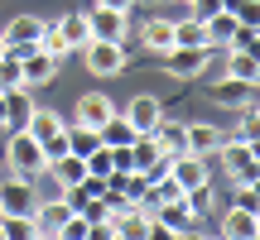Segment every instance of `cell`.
Returning a JSON list of instances; mask_svg holds the SVG:
<instances>
[{"mask_svg": "<svg viewBox=\"0 0 260 240\" xmlns=\"http://www.w3.org/2000/svg\"><path fill=\"white\" fill-rule=\"evenodd\" d=\"M222 235L226 240H255L260 235V212H241V207H232V212L222 216Z\"/></svg>", "mask_w": 260, "mask_h": 240, "instance_id": "obj_14", "label": "cell"}, {"mask_svg": "<svg viewBox=\"0 0 260 240\" xmlns=\"http://www.w3.org/2000/svg\"><path fill=\"white\" fill-rule=\"evenodd\" d=\"M159 115H164V111H159V101H154V96H149V92H140L135 101L125 106V120H130V125L140 130V135H149V130L159 125Z\"/></svg>", "mask_w": 260, "mask_h": 240, "instance_id": "obj_15", "label": "cell"}, {"mask_svg": "<svg viewBox=\"0 0 260 240\" xmlns=\"http://www.w3.org/2000/svg\"><path fill=\"white\" fill-rule=\"evenodd\" d=\"M174 44H207V24H203L198 15L174 19Z\"/></svg>", "mask_w": 260, "mask_h": 240, "instance_id": "obj_26", "label": "cell"}, {"mask_svg": "<svg viewBox=\"0 0 260 240\" xmlns=\"http://www.w3.org/2000/svg\"><path fill=\"white\" fill-rule=\"evenodd\" d=\"M58 235H68V240H77V235H92V221H87L82 212H68V216H63V226H58Z\"/></svg>", "mask_w": 260, "mask_h": 240, "instance_id": "obj_30", "label": "cell"}, {"mask_svg": "<svg viewBox=\"0 0 260 240\" xmlns=\"http://www.w3.org/2000/svg\"><path fill=\"white\" fill-rule=\"evenodd\" d=\"M24 130L39 139V144H48V139H58V135L68 130V120L58 115V111H48V106H34V111H29V125H24Z\"/></svg>", "mask_w": 260, "mask_h": 240, "instance_id": "obj_13", "label": "cell"}, {"mask_svg": "<svg viewBox=\"0 0 260 240\" xmlns=\"http://www.w3.org/2000/svg\"><path fill=\"white\" fill-rule=\"evenodd\" d=\"M58 34H63V44L77 53V48L92 38V29H87V15H63V19H58Z\"/></svg>", "mask_w": 260, "mask_h": 240, "instance_id": "obj_22", "label": "cell"}, {"mask_svg": "<svg viewBox=\"0 0 260 240\" xmlns=\"http://www.w3.org/2000/svg\"><path fill=\"white\" fill-rule=\"evenodd\" d=\"M87 29H92V38H116V44H125V34H130V10L92 5V15H87Z\"/></svg>", "mask_w": 260, "mask_h": 240, "instance_id": "obj_6", "label": "cell"}, {"mask_svg": "<svg viewBox=\"0 0 260 240\" xmlns=\"http://www.w3.org/2000/svg\"><path fill=\"white\" fill-rule=\"evenodd\" d=\"M0 53H5V38H0Z\"/></svg>", "mask_w": 260, "mask_h": 240, "instance_id": "obj_35", "label": "cell"}, {"mask_svg": "<svg viewBox=\"0 0 260 240\" xmlns=\"http://www.w3.org/2000/svg\"><path fill=\"white\" fill-rule=\"evenodd\" d=\"M222 135L226 130H217V125H207V120H193L188 125V154H217V144H222Z\"/></svg>", "mask_w": 260, "mask_h": 240, "instance_id": "obj_17", "label": "cell"}, {"mask_svg": "<svg viewBox=\"0 0 260 240\" xmlns=\"http://www.w3.org/2000/svg\"><path fill=\"white\" fill-rule=\"evenodd\" d=\"M260 135V115L255 106H241V130H236V139H255Z\"/></svg>", "mask_w": 260, "mask_h": 240, "instance_id": "obj_31", "label": "cell"}, {"mask_svg": "<svg viewBox=\"0 0 260 240\" xmlns=\"http://www.w3.org/2000/svg\"><path fill=\"white\" fill-rule=\"evenodd\" d=\"M19 63H24V87H44V82H53V77H58V58H48L39 44L29 48Z\"/></svg>", "mask_w": 260, "mask_h": 240, "instance_id": "obj_12", "label": "cell"}, {"mask_svg": "<svg viewBox=\"0 0 260 240\" xmlns=\"http://www.w3.org/2000/svg\"><path fill=\"white\" fill-rule=\"evenodd\" d=\"M0 240H5V221H0Z\"/></svg>", "mask_w": 260, "mask_h": 240, "instance_id": "obj_34", "label": "cell"}, {"mask_svg": "<svg viewBox=\"0 0 260 240\" xmlns=\"http://www.w3.org/2000/svg\"><path fill=\"white\" fill-rule=\"evenodd\" d=\"M217 154H222V168H226V178H232V183H255V178H260V154H255V139L222 135Z\"/></svg>", "mask_w": 260, "mask_h": 240, "instance_id": "obj_2", "label": "cell"}, {"mask_svg": "<svg viewBox=\"0 0 260 240\" xmlns=\"http://www.w3.org/2000/svg\"><path fill=\"white\" fill-rule=\"evenodd\" d=\"M44 173H53V183L63 187V192H68V187H82V183H87V164H82L77 154H58V158H48Z\"/></svg>", "mask_w": 260, "mask_h": 240, "instance_id": "obj_11", "label": "cell"}, {"mask_svg": "<svg viewBox=\"0 0 260 240\" xmlns=\"http://www.w3.org/2000/svg\"><path fill=\"white\" fill-rule=\"evenodd\" d=\"M226 72L241 77V82H260V58H255V53H241V48H232V58H226Z\"/></svg>", "mask_w": 260, "mask_h": 240, "instance_id": "obj_24", "label": "cell"}, {"mask_svg": "<svg viewBox=\"0 0 260 240\" xmlns=\"http://www.w3.org/2000/svg\"><path fill=\"white\" fill-rule=\"evenodd\" d=\"M77 53H82V63H87L92 77H116L125 67V44H116V38H87Z\"/></svg>", "mask_w": 260, "mask_h": 240, "instance_id": "obj_4", "label": "cell"}, {"mask_svg": "<svg viewBox=\"0 0 260 240\" xmlns=\"http://www.w3.org/2000/svg\"><path fill=\"white\" fill-rule=\"evenodd\" d=\"M226 48H241V53H255L260 48V29L251 24V19H241V24H236V34H232V44Z\"/></svg>", "mask_w": 260, "mask_h": 240, "instance_id": "obj_29", "label": "cell"}, {"mask_svg": "<svg viewBox=\"0 0 260 240\" xmlns=\"http://www.w3.org/2000/svg\"><path fill=\"white\" fill-rule=\"evenodd\" d=\"M15 87H24V63H19V53H0V92H15Z\"/></svg>", "mask_w": 260, "mask_h": 240, "instance_id": "obj_25", "label": "cell"}, {"mask_svg": "<svg viewBox=\"0 0 260 240\" xmlns=\"http://www.w3.org/2000/svg\"><path fill=\"white\" fill-rule=\"evenodd\" d=\"M5 158H10V168H15V173H24V178H34V173H44V168H48L44 144H39L29 130H10V139H5Z\"/></svg>", "mask_w": 260, "mask_h": 240, "instance_id": "obj_3", "label": "cell"}, {"mask_svg": "<svg viewBox=\"0 0 260 240\" xmlns=\"http://www.w3.org/2000/svg\"><path fill=\"white\" fill-rule=\"evenodd\" d=\"M207 96H212L217 106H226V111H241V106H251V101H255V82H241V77H232V72H226V77H222V82H217Z\"/></svg>", "mask_w": 260, "mask_h": 240, "instance_id": "obj_7", "label": "cell"}, {"mask_svg": "<svg viewBox=\"0 0 260 240\" xmlns=\"http://www.w3.org/2000/svg\"><path fill=\"white\" fill-rule=\"evenodd\" d=\"M203 24H207V48H226V44H232V34H236V24H241V19H236L232 10H217V15H207Z\"/></svg>", "mask_w": 260, "mask_h": 240, "instance_id": "obj_20", "label": "cell"}, {"mask_svg": "<svg viewBox=\"0 0 260 240\" xmlns=\"http://www.w3.org/2000/svg\"><path fill=\"white\" fill-rule=\"evenodd\" d=\"M149 135L159 139L164 154H183V149H188V120H164V115H159V125L149 130Z\"/></svg>", "mask_w": 260, "mask_h": 240, "instance_id": "obj_16", "label": "cell"}, {"mask_svg": "<svg viewBox=\"0 0 260 240\" xmlns=\"http://www.w3.org/2000/svg\"><path fill=\"white\" fill-rule=\"evenodd\" d=\"M140 38H145L149 53H164V48L174 44V19H169V15H149L145 29H140Z\"/></svg>", "mask_w": 260, "mask_h": 240, "instance_id": "obj_18", "label": "cell"}, {"mask_svg": "<svg viewBox=\"0 0 260 240\" xmlns=\"http://www.w3.org/2000/svg\"><path fill=\"white\" fill-rule=\"evenodd\" d=\"M39 48H44L48 58H58V63H63V58L73 53V48L63 44V34H58V24H44V34H39Z\"/></svg>", "mask_w": 260, "mask_h": 240, "instance_id": "obj_27", "label": "cell"}, {"mask_svg": "<svg viewBox=\"0 0 260 240\" xmlns=\"http://www.w3.org/2000/svg\"><path fill=\"white\" fill-rule=\"evenodd\" d=\"M96 5H116V10H130L135 0H96Z\"/></svg>", "mask_w": 260, "mask_h": 240, "instance_id": "obj_32", "label": "cell"}, {"mask_svg": "<svg viewBox=\"0 0 260 240\" xmlns=\"http://www.w3.org/2000/svg\"><path fill=\"white\" fill-rule=\"evenodd\" d=\"M5 221V240L15 235V240H39V226H34V216H0Z\"/></svg>", "mask_w": 260, "mask_h": 240, "instance_id": "obj_28", "label": "cell"}, {"mask_svg": "<svg viewBox=\"0 0 260 240\" xmlns=\"http://www.w3.org/2000/svg\"><path fill=\"white\" fill-rule=\"evenodd\" d=\"M116 115V106H111V96H102V92H87V96H77V111H73V125H92V130H102L106 120Z\"/></svg>", "mask_w": 260, "mask_h": 240, "instance_id": "obj_9", "label": "cell"}, {"mask_svg": "<svg viewBox=\"0 0 260 240\" xmlns=\"http://www.w3.org/2000/svg\"><path fill=\"white\" fill-rule=\"evenodd\" d=\"M212 53H217V48H207V44H169L164 53H159V63H164L169 77H178V82H193V77L207 72Z\"/></svg>", "mask_w": 260, "mask_h": 240, "instance_id": "obj_1", "label": "cell"}, {"mask_svg": "<svg viewBox=\"0 0 260 240\" xmlns=\"http://www.w3.org/2000/svg\"><path fill=\"white\" fill-rule=\"evenodd\" d=\"M169 178H174L178 187H198V183H207V158L203 154H169Z\"/></svg>", "mask_w": 260, "mask_h": 240, "instance_id": "obj_8", "label": "cell"}, {"mask_svg": "<svg viewBox=\"0 0 260 240\" xmlns=\"http://www.w3.org/2000/svg\"><path fill=\"white\" fill-rule=\"evenodd\" d=\"M39 192H34V178L15 173V178H0V216H34Z\"/></svg>", "mask_w": 260, "mask_h": 240, "instance_id": "obj_5", "label": "cell"}, {"mask_svg": "<svg viewBox=\"0 0 260 240\" xmlns=\"http://www.w3.org/2000/svg\"><path fill=\"white\" fill-rule=\"evenodd\" d=\"M0 125H5V92H0Z\"/></svg>", "mask_w": 260, "mask_h": 240, "instance_id": "obj_33", "label": "cell"}, {"mask_svg": "<svg viewBox=\"0 0 260 240\" xmlns=\"http://www.w3.org/2000/svg\"><path fill=\"white\" fill-rule=\"evenodd\" d=\"M96 135H102V144H111V149H130V144H135V135H140V130L130 125V120H125L121 111H116V115L106 120L102 130H96Z\"/></svg>", "mask_w": 260, "mask_h": 240, "instance_id": "obj_21", "label": "cell"}, {"mask_svg": "<svg viewBox=\"0 0 260 240\" xmlns=\"http://www.w3.org/2000/svg\"><path fill=\"white\" fill-rule=\"evenodd\" d=\"M96 144H102V135H96L92 125H68V154L87 158V154H92Z\"/></svg>", "mask_w": 260, "mask_h": 240, "instance_id": "obj_23", "label": "cell"}, {"mask_svg": "<svg viewBox=\"0 0 260 240\" xmlns=\"http://www.w3.org/2000/svg\"><path fill=\"white\" fill-rule=\"evenodd\" d=\"M39 34H44V19H39V15H15L5 29H0L5 48H24V44H39Z\"/></svg>", "mask_w": 260, "mask_h": 240, "instance_id": "obj_10", "label": "cell"}, {"mask_svg": "<svg viewBox=\"0 0 260 240\" xmlns=\"http://www.w3.org/2000/svg\"><path fill=\"white\" fill-rule=\"evenodd\" d=\"M29 111H34V101H29V87L5 92V130H24V125H29Z\"/></svg>", "mask_w": 260, "mask_h": 240, "instance_id": "obj_19", "label": "cell"}]
</instances>
